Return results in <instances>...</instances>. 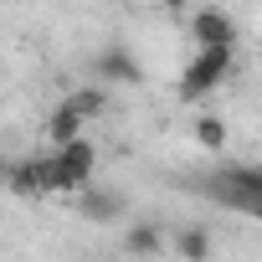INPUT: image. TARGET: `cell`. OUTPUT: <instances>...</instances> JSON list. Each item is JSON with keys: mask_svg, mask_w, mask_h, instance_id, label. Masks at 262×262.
<instances>
[{"mask_svg": "<svg viewBox=\"0 0 262 262\" xmlns=\"http://www.w3.org/2000/svg\"><path fill=\"white\" fill-rule=\"evenodd\" d=\"M231 62H236V47H195V57H190L185 72H180V98L190 103V98L216 93V88L231 77Z\"/></svg>", "mask_w": 262, "mask_h": 262, "instance_id": "7a4b0ae2", "label": "cell"}, {"mask_svg": "<svg viewBox=\"0 0 262 262\" xmlns=\"http://www.w3.org/2000/svg\"><path fill=\"white\" fill-rule=\"evenodd\" d=\"M195 139H201L206 149H221V144H226V123H221V118H195Z\"/></svg>", "mask_w": 262, "mask_h": 262, "instance_id": "8fae6325", "label": "cell"}, {"mask_svg": "<svg viewBox=\"0 0 262 262\" xmlns=\"http://www.w3.org/2000/svg\"><path fill=\"white\" fill-rule=\"evenodd\" d=\"M93 175H98V149L82 134L67 139V144H52V155H47V185L57 195H77L82 185H93Z\"/></svg>", "mask_w": 262, "mask_h": 262, "instance_id": "6da1fadb", "label": "cell"}, {"mask_svg": "<svg viewBox=\"0 0 262 262\" xmlns=\"http://www.w3.org/2000/svg\"><path fill=\"white\" fill-rule=\"evenodd\" d=\"M82 123H88V118L62 98V103H57V113L47 118V139H52V144H67V139H77V134H82Z\"/></svg>", "mask_w": 262, "mask_h": 262, "instance_id": "52a82bcc", "label": "cell"}, {"mask_svg": "<svg viewBox=\"0 0 262 262\" xmlns=\"http://www.w3.org/2000/svg\"><path fill=\"white\" fill-rule=\"evenodd\" d=\"M93 67H98V82H108V88H134V82L144 77V67H139V57L128 52L123 41H113V47H103Z\"/></svg>", "mask_w": 262, "mask_h": 262, "instance_id": "3957f363", "label": "cell"}, {"mask_svg": "<svg viewBox=\"0 0 262 262\" xmlns=\"http://www.w3.org/2000/svg\"><path fill=\"white\" fill-rule=\"evenodd\" d=\"M77 211L93 216V221H118V216H123V195H118V190H103V185L93 180V185L77 190Z\"/></svg>", "mask_w": 262, "mask_h": 262, "instance_id": "8992f818", "label": "cell"}, {"mask_svg": "<svg viewBox=\"0 0 262 262\" xmlns=\"http://www.w3.org/2000/svg\"><path fill=\"white\" fill-rule=\"evenodd\" d=\"M190 41L195 47H236V21L221 6H201L190 16Z\"/></svg>", "mask_w": 262, "mask_h": 262, "instance_id": "277c9868", "label": "cell"}, {"mask_svg": "<svg viewBox=\"0 0 262 262\" xmlns=\"http://www.w3.org/2000/svg\"><path fill=\"white\" fill-rule=\"evenodd\" d=\"M108 93H113L108 82H103V88H77V93H67V103H72L82 118H98V113L108 108Z\"/></svg>", "mask_w": 262, "mask_h": 262, "instance_id": "9c48e42d", "label": "cell"}, {"mask_svg": "<svg viewBox=\"0 0 262 262\" xmlns=\"http://www.w3.org/2000/svg\"><path fill=\"white\" fill-rule=\"evenodd\" d=\"M175 252H185V257H211V231H201V226H185V231L175 236Z\"/></svg>", "mask_w": 262, "mask_h": 262, "instance_id": "30bf717a", "label": "cell"}, {"mask_svg": "<svg viewBox=\"0 0 262 262\" xmlns=\"http://www.w3.org/2000/svg\"><path fill=\"white\" fill-rule=\"evenodd\" d=\"M160 247H165V231L155 221H134V226L123 231V252H139L144 257V252H160Z\"/></svg>", "mask_w": 262, "mask_h": 262, "instance_id": "ba28073f", "label": "cell"}, {"mask_svg": "<svg viewBox=\"0 0 262 262\" xmlns=\"http://www.w3.org/2000/svg\"><path fill=\"white\" fill-rule=\"evenodd\" d=\"M0 180H6L16 195H47V155H26V160H11L0 165Z\"/></svg>", "mask_w": 262, "mask_h": 262, "instance_id": "5b68a950", "label": "cell"}]
</instances>
